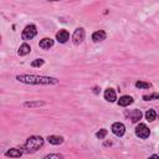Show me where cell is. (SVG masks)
<instances>
[{"mask_svg": "<svg viewBox=\"0 0 159 159\" xmlns=\"http://www.w3.org/2000/svg\"><path fill=\"white\" fill-rule=\"evenodd\" d=\"M107 39V32L104 30H97L92 34V41L98 43V42H103Z\"/></svg>", "mask_w": 159, "mask_h": 159, "instance_id": "cell-8", "label": "cell"}, {"mask_svg": "<svg viewBox=\"0 0 159 159\" xmlns=\"http://www.w3.org/2000/svg\"><path fill=\"white\" fill-rule=\"evenodd\" d=\"M103 97H104V99H106L107 102H111V103L117 102V93H116V91H114L113 88H107V89H104Z\"/></svg>", "mask_w": 159, "mask_h": 159, "instance_id": "cell-10", "label": "cell"}, {"mask_svg": "<svg viewBox=\"0 0 159 159\" xmlns=\"http://www.w3.org/2000/svg\"><path fill=\"white\" fill-rule=\"evenodd\" d=\"M111 130L116 137H123L125 133V125L122 122H114L111 127Z\"/></svg>", "mask_w": 159, "mask_h": 159, "instance_id": "cell-6", "label": "cell"}, {"mask_svg": "<svg viewBox=\"0 0 159 159\" xmlns=\"http://www.w3.org/2000/svg\"><path fill=\"white\" fill-rule=\"evenodd\" d=\"M30 52H31V46H30L27 42L21 43L20 47H19V50H17V55H19V56H26V55H29Z\"/></svg>", "mask_w": 159, "mask_h": 159, "instance_id": "cell-14", "label": "cell"}, {"mask_svg": "<svg viewBox=\"0 0 159 159\" xmlns=\"http://www.w3.org/2000/svg\"><path fill=\"white\" fill-rule=\"evenodd\" d=\"M16 81L25 84H58L60 80L51 76H39V75H17Z\"/></svg>", "mask_w": 159, "mask_h": 159, "instance_id": "cell-1", "label": "cell"}, {"mask_svg": "<svg viewBox=\"0 0 159 159\" xmlns=\"http://www.w3.org/2000/svg\"><path fill=\"white\" fill-rule=\"evenodd\" d=\"M45 65V60L43 58H35L32 62H31V66L32 67H41Z\"/></svg>", "mask_w": 159, "mask_h": 159, "instance_id": "cell-22", "label": "cell"}, {"mask_svg": "<svg viewBox=\"0 0 159 159\" xmlns=\"http://www.w3.org/2000/svg\"><path fill=\"white\" fill-rule=\"evenodd\" d=\"M47 103L45 102V101H40V99H37V101H29V102H25L24 103V107H26V108H39V107H43V106H46Z\"/></svg>", "mask_w": 159, "mask_h": 159, "instance_id": "cell-12", "label": "cell"}, {"mask_svg": "<svg viewBox=\"0 0 159 159\" xmlns=\"http://www.w3.org/2000/svg\"><path fill=\"white\" fill-rule=\"evenodd\" d=\"M157 112L154 111V109H152V108H149L145 113H144V117H145V119L148 120V122H153V120H155L157 119Z\"/></svg>", "mask_w": 159, "mask_h": 159, "instance_id": "cell-17", "label": "cell"}, {"mask_svg": "<svg viewBox=\"0 0 159 159\" xmlns=\"http://www.w3.org/2000/svg\"><path fill=\"white\" fill-rule=\"evenodd\" d=\"M93 92H94V93H98V92H99V91H98V87H94V88H93Z\"/></svg>", "mask_w": 159, "mask_h": 159, "instance_id": "cell-23", "label": "cell"}, {"mask_svg": "<svg viewBox=\"0 0 159 159\" xmlns=\"http://www.w3.org/2000/svg\"><path fill=\"white\" fill-rule=\"evenodd\" d=\"M63 155L58 154V153H48L46 155H43V159H62Z\"/></svg>", "mask_w": 159, "mask_h": 159, "instance_id": "cell-21", "label": "cell"}, {"mask_svg": "<svg viewBox=\"0 0 159 159\" xmlns=\"http://www.w3.org/2000/svg\"><path fill=\"white\" fill-rule=\"evenodd\" d=\"M135 135L139 137L140 139H147L150 135V129L147 127V124L144 123H139L135 127Z\"/></svg>", "mask_w": 159, "mask_h": 159, "instance_id": "cell-5", "label": "cell"}, {"mask_svg": "<svg viewBox=\"0 0 159 159\" xmlns=\"http://www.w3.org/2000/svg\"><path fill=\"white\" fill-rule=\"evenodd\" d=\"M107 133H108V130L106 128H101L99 130L96 132V138L97 139H104L106 135H107Z\"/></svg>", "mask_w": 159, "mask_h": 159, "instance_id": "cell-20", "label": "cell"}, {"mask_svg": "<svg viewBox=\"0 0 159 159\" xmlns=\"http://www.w3.org/2000/svg\"><path fill=\"white\" fill-rule=\"evenodd\" d=\"M143 101L148 102V101H154V99H159V92H154V93H150V94H144L143 97Z\"/></svg>", "mask_w": 159, "mask_h": 159, "instance_id": "cell-19", "label": "cell"}, {"mask_svg": "<svg viewBox=\"0 0 159 159\" xmlns=\"http://www.w3.org/2000/svg\"><path fill=\"white\" fill-rule=\"evenodd\" d=\"M46 139H47V142H48L50 144H52V145H60V144H62L63 140H65L63 137H61V135H55V134L48 135Z\"/></svg>", "mask_w": 159, "mask_h": 159, "instance_id": "cell-13", "label": "cell"}, {"mask_svg": "<svg viewBox=\"0 0 159 159\" xmlns=\"http://www.w3.org/2000/svg\"><path fill=\"white\" fill-rule=\"evenodd\" d=\"M45 144V139L41 137V135H31L26 139L25 144H24V148L26 149V152H36L39 150L40 148H42Z\"/></svg>", "mask_w": 159, "mask_h": 159, "instance_id": "cell-2", "label": "cell"}, {"mask_svg": "<svg viewBox=\"0 0 159 159\" xmlns=\"http://www.w3.org/2000/svg\"><path fill=\"white\" fill-rule=\"evenodd\" d=\"M53 45H55V40L51 37H43L39 42V47L42 50H50L51 47H53Z\"/></svg>", "mask_w": 159, "mask_h": 159, "instance_id": "cell-9", "label": "cell"}, {"mask_svg": "<svg viewBox=\"0 0 159 159\" xmlns=\"http://www.w3.org/2000/svg\"><path fill=\"white\" fill-rule=\"evenodd\" d=\"M36 35H37V27H36V25L29 24V25H26L24 27V30L21 32V39L24 41H29V40H32Z\"/></svg>", "mask_w": 159, "mask_h": 159, "instance_id": "cell-3", "label": "cell"}, {"mask_svg": "<svg viewBox=\"0 0 159 159\" xmlns=\"http://www.w3.org/2000/svg\"><path fill=\"white\" fill-rule=\"evenodd\" d=\"M133 102H134V99H133V97L129 96V94H123V96H120L119 99L117 101L118 106H120V107H128V106L132 104Z\"/></svg>", "mask_w": 159, "mask_h": 159, "instance_id": "cell-11", "label": "cell"}, {"mask_svg": "<svg viewBox=\"0 0 159 159\" xmlns=\"http://www.w3.org/2000/svg\"><path fill=\"white\" fill-rule=\"evenodd\" d=\"M134 86H135V88H138V89H148V88L152 87V83L145 82V81H137V82L134 83Z\"/></svg>", "mask_w": 159, "mask_h": 159, "instance_id": "cell-18", "label": "cell"}, {"mask_svg": "<svg viewBox=\"0 0 159 159\" xmlns=\"http://www.w3.org/2000/svg\"><path fill=\"white\" fill-rule=\"evenodd\" d=\"M21 155H22V150L17 148H11L5 152V157H10V158H20Z\"/></svg>", "mask_w": 159, "mask_h": 159, "instance_id": "cell-16", "label": "cell"}, {"mask_svg": "<svg viewBox=\"0 0 159 159\" xmlns=\"http://www.w3.org/2000/svg\"><path fill=\"white\" fill-rule=\"evenodd\" d=\"M56 40L60 43H66L70 40V32L66 29H61L60 31H57L56 34Z\"/></svg>", "mask_w": 159, "mask_h": 159, "instance_id": "cell-7", "label": "cell"}, {"mask_svg": "<svg viewBox=\"0 0 159 159\" xmlns=\"http://www.w3.org/2000/svg\"><path fill=\"white\" fill-rule=\"evenodd\" d=\"M45 1H52V2H55V1H63V0H45Z\"/></svg>", "mask_w": 159, "mask_h": 159, "instance_id": "cell-25", "label": "cell"}, {"mask_svg": "<svg viewBox=\"0 0 159 159\" xmlns=\"http://www.w3.org/2000/svg\"><path fill=\"white\" fill-rule=\"evenodd\" d=\"M84 37H86L84 29L83 27H77V29H75V31L72 34V43L75 46H80L84 41Z\"/></svg>", "mask_w": 159, "mask_h": 159, "instance_id": "cell-4", "label": "cell"}, {"mask_svg": "<svg viewBox=\"0 0 159 159\" xmlns=\"http://www.w3.org/2000/svg\"><path fill=\"white\" fill-rule=\"evenodd\" d=\"M150 158H159V154H153L150 155Z\"/></svg>", "mask_w": 159, "mask_h": 159, "instance_id": "cell-24", "label": "cell"}, {"mask_svg": "<svg viewBox=\"0 0 159 159\" xmlns=\"http://www.w3.org/2000/svg\"><path fill=\"white\" fill-rule=\"evenodd\" d=\"M142 117H143V113H142L140 109H133V111L129 113V118H130V120H132L133 123H138V122L142 119Z\"/></svg>", "mask_w": 159, "mask_h": 159, "instance_id": "cell-15", "label": "cell"}]
</instances>
